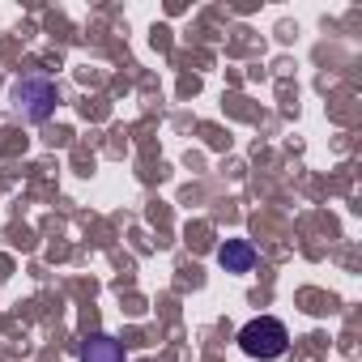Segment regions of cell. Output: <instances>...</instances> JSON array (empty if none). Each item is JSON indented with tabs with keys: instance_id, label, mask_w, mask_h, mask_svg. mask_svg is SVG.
Masks as SVG:
<instances>
[{
	"instance_id": "6da1fadb",
	"label": "cell",
	"mask_w": 362,
	"mask_h": 362,
	"mask_svg": "<svg viewBox=\"0 0 362 362\" xmlns=\"http://www.w3.org/2000/svg\"><path fill=\"white\" fill-rule=\"evenodd\" d=\"M286 345H290V332H286V324H281V320H273V315L247 320V324L239 328V349H243L247 358L273 362V358H281V354H286Z\"/></svg>"
},
{
	"instance_id": "7a4b0ae2",
	"label": "cell",
	"mask_w": 362,
	"mask_h": 362,
	"mask_svg": "<svg viewBox=\"0 0 362 362\" xmlns=\"http://www.w3.org/2000/svg\"><path fill=\"white\" fill-rule=\"evenodd\" d=\"M9 98H13V111H18L26 124H43V119H52V111H56V86H52L47 77H22Z\"/></svg>"
},
{
	"instance_id": "3957f363",
	"label": "cell",
	"mask_w": 362,
	"mask_h": 362,
	"mask_svg": "<svg viewBox=\"0 0 362 362\" xmlns=\"http://www.w3.org/2000/svg\"><path fill=\"white\" fill-rule=\"evenodd\" d=\"M218 264H222L226 273H252V264H256V247H252L247 239H226V243L218 247Z\"/></svg>"
},
{
	"instance_id": "277c9868",
	"label": "cell",
	"mask_w": 362,
	"mask_h": 362,
	"mask_svg": "<svg viewBox=\"0 0 362 362\" xmlns=\"http://www.w3.org/2000/svg\"><path fill=\"white\" fill-rule=\"evenodd\" d=\"M81 362H124V345L107 332H94L81 341Z\"/></svg>"
}]
</instances>
